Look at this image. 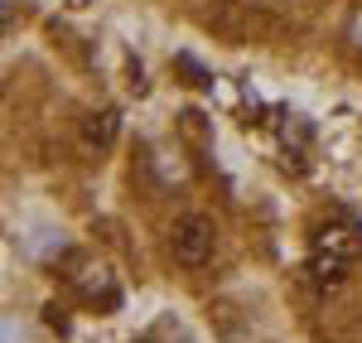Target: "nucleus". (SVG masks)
<instances>
[{"mask_svg": "<svg viewBox=\"0 0 362 343\" xmlns=\"http://www.w3.org/2000/svg\"><path fill=\"white\" fill-rule=\"evenodd\" d=\"M78 286H83L87 295H92V300L102 295V305H116V300H121V295H116V286H112V271H107L102 261H97V266H83V276H78Z\"/></svg>", "mask_w": 362, "mask_h": 343, "instance_id": "nucleus-5", "label": "nucleus"}, {"mask_svg": "<svg viewBox=\"0 0 362 343\" xmlns=\"http://www.w3.org/2000/svg\"><path fill=\"white\" fill-rule=\"evenodd\" d=\"M358 252H362L358 228H348V223H324V228L314 232V242H309L305 281L319 290V295L343 286V276H348V266L358 261Z\"/></svg>", "mask_w": 362, "mask_h": 343, "instance_id": "nucleus-1", "label": "nucleus"}, {"mask_svg": "<svg viewBox=\"0 0 362 343\" xmlns=\"http://www.w3.org/2000/svg\"><path fill=\"white\" fill-rule=\"evenodd\" d=\"M348 39H353V44H358V49H362V10H358V15H353V20H348Z\"/></svg>", "mask_w": 362, "mask_h": 343, "instance_id": "nucleus-6", "label": "nucleus"}, {"mask_svg": "<svg viewBox=\"0 0 362 343\" xmlns=\"http://www.w3.org/2000/svg\"><path fill=\"white\" fill-rule=\"evenodd\" d=\"M121 131V112L116 107H102V112H87L83 116V145L87 150H107Z\"/></svg>", "mask_w": 362, "mask_h": 343, "instance_id": "nucleus-4", "label": "nucleus"}, {"mask_svg": "<svg viewBox=\"0 0 362 343\" xmlns=\"http://www.w3.org/2000/svg\"><path fill=\"white\" fill-rule=\"evenodd\" d=\"M213 247H218V232L208 218H198V213H184L174 232H169V252L179 266H208L213 261Z\"/></svg>", "mask_w": 362, "mask_h": 343, "instance_id": "nucleus-3", "label": "nucleus"}, {"mask_svg": "<svg viewBox=\"0 0 362 343\" xmlns=\"http://www.w3.org/2000/svg\"><path fill=\"white\" fill-rule=\"evenodd\" d=\"M208 25L218 29V34H227L232 44H247V39L276 34V15L261 0H223L218 10H208Z\"/></svg>", "mask_w": 362, "mask_h": 343, "instance_id": "nucleus-2", "label": "nucleus"}]
</instances>
